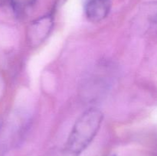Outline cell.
Returning a JSON list of instances; mask_svg holds the SVG:
<instances>
[{"label":"cell","mask_w":157,"mask_h":156,"mask_svg":"<svg viewBox=\"0 0 157 156\" xmlns=\"http://www.w3.org/2000/svg\"><path fill=\"white\" fill-rule=\"evenodd\" d=\"M11 0H0V6H4V5L7 4V3H10Z\"/></svg>","instance_id":"obj_5"},{"label":"cell","mask_w":157,"mask_h":156,"mask_svg":"<svg viewBox=\"0 0 157 156\" xmlns=\"http://www.w3.org/2000/svg\"><path fill=\"white\" fill-rule=\"evenodd\" d=\"M143 11L150 24H157V2H152L147 4Z\"/></svg>","instance_id":"obj_4"},{"label":"cell","mask_w":157,"mask_h":156,"mask_svg":"<svg viewBox=\"0 0 157 156\" xmlns=\"http://www.w3.org/2000/svg\"><path fill=\"white\" fill-rule=\"evenodd\" d=\"M111 4V0H87L84 9L86 17L90 22H100L110 13Z\"/></svg>","instance_id":"obj_3"},{"label":"cell","mask_w":157,"mask_h":156,"mask_svg":"<svg viewBox=\"0 0 157 156\" xmlns=\"http://www.w3.org/2000/svg\"><path fill=\"white\" fill-rule=\"evenodd\" d=\"M104 119L102 112L90 108L75 122L66 143L65 149L71 156H78L89 146L101 128Z\"/></svg>","instance_id":"obj_1"},{"label":"cell","mask_w":157,"mask_h":156,"mask_svg":"<svg viewBox=\"0 0 157 156\" xmlns=\"http://www.w3.org/2000/svg\"><path fill=\"white\" fill-rule=\"evenodd\" d=\"M110 156H116V155H115V154H112V155H110Z\"/></svg>","instance_id":"obj_6"},{"label":"cell","mask_w":157,"mask_h":156,"mask_svg":"<svg viewBox=\"0 0 157 156\" xmlns=\"http://www.w3.org/2000/svg\"><path fill=\"white\" fill-rule=\"evenodd\" d=\"M53 28V18L50 15L41 17L32 23L29 27V41L33 47L38 46L46 39Z\"/></svg>","instance_id":"obj_2"}]
</instances>
